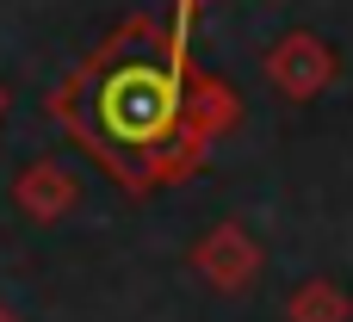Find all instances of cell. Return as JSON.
<instances>
[{"mask_svg": "<svg viewBox=\"0 0 353 322\" xmlns=\"http://www.w3.org/2000/svg\"><path fill=\"white\" fill-rule=\"evenodd\" d=\"M50 118L130 199H143L199 174L211 143L242 118V99L223 74L192 62V31L130 12L62 74Z\"/></svg>", "mask_w": 353, "mask_h": 322, "instance_id": "6da1fadb", "label": "cell"}, {"mask_svg": "<svg viewBox=\"0 0 353 322\" xmlns=\"http://www.w3.org/2000/svg\"><path fill=\"white\" fill-rule=\"evenodd\" d=\"M192 273L205 279V285H217V292H248L254 279H261V242H254V230L248 223H236V217H223V223H211L199 242H192Z\"/></svg>", "mask_w": 353, "mask_h": 322, "instance_id": "7a4b0ae2", "label": "cell"}, {"mask_svg": "<svg viewBox=\"0 0 353 322\" xmlns=\"http://www.w3.org/2000/svg\"><path fill=\"white\" fill-rule=\"evenodd\" d=\"M267 81L285 93V99H316L329 81H335V50L316 37V31H279L261 56Z\"/></svg>", "mask_w": 353, "mask_h": 322, "instance_id": "3957f363", "label": "cell"}, {"mask_svg": "<svg viewBox=\"0 0 353 322\" xmlns=\"http://www.w3.org/2000/svg\"><path fill=\"white\" fill-rule=\"evenodd\" d=\"M12 205H19L31 223H56V217H68V211L81 205V174L62 168V161H31V168H19V180H12Z\"/></svg>", "mask_w": 353, "mask_h": 322, "instance_id": "277c9868", "label": "cell"}, {"mask_svg": "<svg viewBox=\"0 0 353 322\" xmlns=\"http://www.w3.org/2000/svg\"><path fill=\"white\" fill-rule=\"evenodd\" d=\"M353 316V292L341 279H304L285 298V322H347Z\"/></svg>", "mask_w": 353, "mask_h": 322, "instance_id": "5b68a950", "label": "cell"}, {"mask_svg": "<svg viewBox=\"0 0 353 322\" xmlns=\"http://www.w3.org/2000/svg\"><path fill=\"white\" fill-rule=\"evenodd\" d=\"M199 6H205V0H174V25H180V31H192V19H199Z\"/></svg>", "mask_w": 353, "mask_h": 322, "instance_id": "8992f818", "label": "cell"}, {"mask_svg": "<svg viewBox=\"0 0 353 322\" xmlns=\"http://www.w3.org/2000/svg\"><path fill=\"white\" fill-rule=\"evenodd\" d=\"M0 322H19V316H12V310H6V298H0Z\"/></svg>", "mask_w": 353, "mask_h": 322, "instance_id": "52a82bcc", "label": "cell"}, {"mask_svg": "<svg viewBox=\"0 0 353 322\" xmlns=\"http://www.w3.org/2000/svg\"><path fill=\"white\" fill-rule=\"evenodd\" d=\"M0 112H6V87H0Z\"/></svg>", "mask_w": 353, "mask_h": 322, "instance_id": "ba28073f", "label": "cell"}]
</instances>
